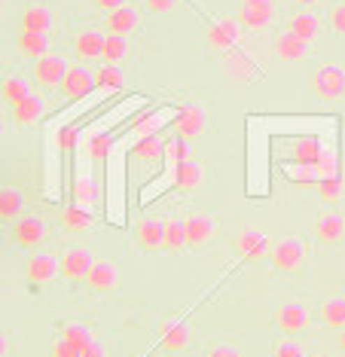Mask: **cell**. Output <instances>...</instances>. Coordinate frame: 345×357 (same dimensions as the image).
Returning <instances> with one entry per match:
<instances>
[{
	"label": "cell",
	"instance_id": "cell-10",
	"mask_svg": "<svg viewBox=\"0 0 345 357\" xmlns=\"http://www.w3.org/2000/svg\"><path fill=\"white\" fill-rule=\"evenodd\" d=\"M92 250H89L86 245H68V248H61V254H59V272H61V278L71 284V287H77V284H83L86 281V272H89V266H92Z\"/></svg>",
	"mask_w": 345,
	"mask_h": 357
},
{
	"label": "cell",
	"instance_id": "cell-33",
	"mask_svg": "<svg viewBox=\"0 0 345 357\" xmlns=\"http://www.w3.org/2000/svg\"><path fill=\"white\" fill-rule=\"evenodd\" d=\"M15 50H19L22 59H43L49 52V37L43 34H34V31H22L19 37H15Z\"/></svg>",
	"mask_w": 345,
	"mask_h": 357
},
{
	"label": "cell",
	"instance_id": "cell-47",
	"mask_svg": "<svg viewBox=\"0 0 345 357\" xmlns=\"http://www.w3.org/2000/svg\"><path fill=\"white\" fill-rule=\"evenodd\" d=\"M92 3H95V10L110 13V10H119V6H126L129 0H92Z\"/></svg>",
	"mask_w": 345,
	"mask_h": 357
},
{
	"label": "cell",
	"instance_id": "cell-23",
	"mask_svg": "<svg viewBox=\"0 0 345 357\" xmlns=\"http://www.w3.org/2000/svg\"><path fill=\"white\" fill-rule=\"evenodd\" d=\"M104 40H108V31L98 28V25H83L73 31V52L86 61H95L101 59V50H104Z\"/></svg>",
	"mask_w": 345,
	"mask_h": 357
},
{
	"label": "cell",
	"instance_id": "cell-6",
	"mask_svg": "<svg viewBox=\"0 0 345 357\" xmlns=\"http://www.w3.org/2000/svg\"><path fill=\"white\" fill-rule=\"evenodd\" d=\"M184 238H186V250H199L205 245H211L217 235V220L208 214V211H199V208H190L184 211Z\"/></svg>",
	"mask_w": 345,
	"mask_h": 357
},
{
	"label": "cell",
	"instance_id": "cell-20",
	"mask_svg": "<svg viewBox=\"0 0 345 357\" xmlns=\"http://www.w3.org/2000/svg\"><path fill=\"white\" fill-rule=\"evenodd\" d=\"M162 150H166V141H162L159 135L141 137V141H135V147H131V153H129V165L131 168H144V172H153L159 162H166Z\"/></svg>",
	"mask_w": 345,
	"mask_h": 357
},
{
	"label": "cell",
	"instance_id": "cell-28",
	"mask_svg": "<svg viewBox=\"0 0 345 357\" xmlns=\"http://www.w3.org/2000/svg\"><path fill=\"white\" fill-rule=\"evenodd\" d=\"M272 52H275V59L278 61H302V59H309V43H302V40H297L293 34H278L272 40Z\"/></svg>",
	"mask_w": 345,
	"mask_h": 357
},
{
	"label": "cell",
	"instance_id": "cell-42",
	"mask_svg": "<svg viewBox=\"0 0 345 357\" xmlns=\"http://www.w3.org/2000/svg\"><path fill=\"white\" fill-rule=\"evenodd\" d=\"M159 128H162V113H153V116H144L141 123L131 126V137H135V141H141V137L156 135Z\"/></svg>",
	"mask_w": 345,
	"mask_h": 357
},
{
	"label": "cell",
	"instance_id": "cell-44",
	"mask_svg": "<svg viewBox=\"0 0 345 357\" xmlns=\"http://www.w3.org/2000/svg\"><path fill=\"white\" fill-rule=\"evenodd\" d=\"M49 357H80V348H73L71 342H64L61 336H55L52 348H49Z\"/></svg>",
	"mask_w": 345,
	"mask_h": 357
},
{
	"label": "cell",
	"instance_id": "cell-4",
	"mask_svg": "<svg viewBox=\"0 0 345 357\" xmlns=\"http://www.w3.org/2000/svg\"><path fill=\"white\" fill-rule=\"evenodd\" d=\"M278 19V3L275 0H238L235 3V22L242 25V31L260 34L269 31Z\"/></svg>",
	"mask_w": 345,
	"mask_h": 357
},
{
	"label": "cell",
	"instance_id": "cell-19",
	"mask_svg": "<svg viewBox=\"0 0 345 357\" xmlns=\"http://www.w3.org/2000/svg\"><path fill=\"white\" fill-rule=\"evenodd\" d=\"M59 25V19H55V10L43 0H28L22 10V31H34V34H43L49 37Z\"/></svg>",
	"mask_w": 345,
	"mask_h": 357
},
{
	"label": "cell",
	"instance_id": "cell-24",
	"mask_svg": "<svg viewBox=\"0 0 345 357\" xmlns=\"http://www.w3.org/2000/svg\"><path fill=\"white\" fill-rule=\"evenodd\" d=\"M171 186H175L177 192H196V190H202L205 186V162H184V165L177 168L175 174H171Z\"/></svg>",
	"mask_w": 345,
	"mask_h": 357
},
{
	"label": "cell",
	"instance_id": "cell-14",
	"mask_svg": "<svg viewBox=\"0 0 345 357\" xmlns=\"http://www.w3.org/2000/svg\"><path fill=\"white\" fill-rule=\"evenodd\" d=\"M324 28H327V22L321 19L318 13H311V10H297V13H291L284 19V34H293L297 40H302V43H315L318 37L324 34Z\"/></svg>",
	"mask_w": 345,
	"mask_h": 357
},
{
	"label": "cell",
	"instance_id": "cell-26",
	"mask_svg": "<svg viewBox=\"0 0 345 357\" xmlns=\"http://www.w3.org/2000/svg\"><path fill=\"white\" fill-rule=\"evenodd\" d=\"M318 318H321V324L327 330L339 333L345 327V294H333L321 299V305H318Z\"/></svg>",
	"mask_w": 345,
	"mask_h": 357
},
{
	"label": "cell",
	"instance_id": "cell-49",
	"mask_svg": "<svg viewBox=\"0 0 345 357\" xmlns=\"http://www.w3.org/2000/svg\"><path fill=\"white\" fill-rule=\"evenodd\" d=\"M336 348H339V351L345 354V327H342L339 333H336Z\"/></svg>",
	"mask_w": 345,
	"mask_h": 357
},
{
	"label": "cell",
	"instance_id": "cell-5",
	"mask_svg": "<svg viewBox=\"0 0 345 357\" xmlns=\"http://www.w3.org/2000/svg\"><path fill=\"white\" fill-rule=\"evenodd\" d=\"M233 250L238 259H244V263H263V259H269V250H272V241H269V235L260 229V226H238V232L233 235Z\"/></svg>",
	"mask_w": 345,
	"mask_h": 357
},
{
	"label": "cell",
	"instance_id": "cell-45",
	"mask_svg": "<svg viewBox=\"0 0 345 357\" xmlns=\"http://www.w3.org/2000/svg\"><path fill=\"white\" fill-rule=\"evenodd\" d=\"M141 6L150 10L153 15H168V13H175L177 0H141Z\"/></svg>",
	"mask_w": 345,
	"mask_h": 357
},
{
	"label": "cell",
	"instance_id": "cell-18",
	"mask_svg": "<svg viewBox=\"0 0 345 357\" xmlns=\"http://www.w3.org/2000/svg\"><path fill=\"white\" fill-rule=\"evenodd\" d=\"M24 278L34 287H43V284H52L55 278H61L59 272V257H52L49 250H37L24 259Z\"/></svg>",
	"mask_w": 345,
	"mask_h": 357
},
{
	"label": "cell",
	"instance_id": "cell-39",
	"mask_svg": "<svg viewBox=\"0 0 345 357\" xmlns=\"http://www.w3.org/2000/svg\"><path fill=\"white\" fill-rule=\"evenodd\" d=\"M272 357H309V351L297 336H281L272 342Z\"/></svg>",
	"mask_w": 345,
	"mask_h": 357
},
{
	"label": "cell",
	"instance_id": "cell-1",
	"mask_svg": "<svg viewBox=\"0 0 345 357\" xmlns=\"http://www.w3.org/2000/svg\"><path fill=\"white\" fill-rule=\"evenodd\" d=\"M309 259V248L300 235H281V238L272 241V250H269V263L278 275H297L302 272Z\"/></svg>",
	"mask_w": 345,
	"mask_h": 357
},
{
	"label": "cell",
	"instance_id": "cell-27",
	"mask_svg": "<svg viewBox=\"0 0 345 357\" xmlns=\"http://www.w3.org/2000/svg\"><path fill=\"white\" fill-rule=\"evenodd\" d=\"M186 238H184V220L177 214H166L162 223V254H184Z\"/></svg>",
	"mask_w": 345,
	"mask_h": 357
},
{
	"label": "cell",
	"instance_id": "cell-3",
	"mask_svg": "<svg viewBox=\"0 0 345 357\" xmlns=\"http://www.w3.org/2000/svg\"><path fill=\"white\" fill-rule=\"evenodd\" d=\"M272 150L278 162H291V165H318V159H321V141L311 135L278 137Z\"/></svg>",
	"mask_w": 345,
	"mask_h": 357
},
{
	"label": "cell",
	"instance_id": "cell-29",
	"mask_svg": "<svg viewBox=\"0 0 345 357\" xmlns=\"http://www.w3.org/2000/svg\"><path fill=\"white\" fill-rule=\"evenodd\" d=\"M24 214V196L19 186H0V223H15Z\"/></svg>",
	"mask_w": 345,
	"mask_h": 357
},
{
	"label": "cell",
	"instance_id": "cell-38",
	"mask_svg": "<svg viewBox=\"0 0 345 357\" xmlns=\"http://www.w3.org/2000/svg\"><path fill=\"white\" fill-rule=\"evenodd\" d=\"M311 190H315V196L321 199L324 205H336V202H339V199L345 196L342 181H336V177H321V181L311 186Z\"/></svg>",
	"mask_w": 345,
	"mask_h": 357
},
{
	"label": "cell",
	"instance_id": "cell-25",
	"mask_svg": "<svg viewBox=\"0 0 345 357\" xmlns=\"http://www.w3.org/2000/svg\"><path fill=\"white\" fill-rule=\"evenodd\" d=\"M13 123L19 126V128H28V126H37L40 123V116H43V110H46V104L40 95L31 92L28 98H22L19 104H13Z\"/></svg>",
	"mask_w": 345,
	"mask_h": 357
},
{
	"label": "cell",
	"instance_id": "cell-48",
	"mask_svg": "<svg viewBox=\"0 0 345 357\" xmlns=\"http://www.w3.org/2000/svg\"><path fill=\"white\" fill-rule=\"evenodd\" d=\"M10 354V336H6V330H0V357Z\"/></svg>",
	"mask_w": 345,
	"mask_h": 357
},
{
	"label": "cell",
	"instance_id": "cell-2",
	"mask_svg": "<svg viewBox=\"0 0 345 357\" xmlns=\"http://www.w3.org/2000/svg\"><path fill=\"white\" fill-rule=\"evenodd\" d=\"M311 83V95L318 101H327V104H336V101H345V64H318L309 77Z\"/></svg>",
	"mask_w": 345,
	"mask_h": 357
},
{
	"label": "cell",
	"instance_id": "cell-50",
	"mask_svg": "<svg viewBox=\"0 0 345 357\" xmlns=\"http://www.w3.org/2000/svg\"><path fill=\"white\" fill-rule=\"evenodd\" d=\"M297 6H315V3H321V0H293Z\"/></svg>",
	"mask_w": 345,
	"mask_h": 357
},
{
	"label": "cell",
	"instance_id": "cell-16",
	"mask_svg": "<svg viewBox=\"0 0 345 357\" xmlns=\"http://www.w3.org/2000/svg\"><path fill=\"white\" fill-rule=\"evenodd\" d=\"M159 342L166 351H190L193 348V330L190 324H186L184 318H177V314H168V318L159 321Z\"/></svg>",
	"mask_w": 345,
	"mask_h": 357
},
{
	"label": "cell",
	"instance_id": "cell-7",
	"mask_svg": "<svg viewBox=\"0 0 345 357\" xmlns=\"http://www.w3.org/2000/svg\"><path fill=\"white\" fill-rule=\"evenodd\" d=\"M272 324L281 336H302L311 327V308L300 299H291V303H281L272 314Z\"/></svg>",
	"mask_w": 345,
	"mask_h": 357
},
{
	"label": "cell",
	"instance_id": "cell-51",
	"mask_svg": "<svg viewBox=\"0 0 345 357\" xmlns=\"http://www.w3.org/2000/svg\"><path fill=\"white\" fill-rule=\"evenodd\" d=\"M3 135H6V119L0 116V137H3Z\"/></svg>",
	"mask_w": 345,
	"mask_h": 357
},
{
	"label": "cell",
	"instance_id": "cell-8",
	"mask_svg": "<svg viewBox=\"0 0 345 357\" xmlns=\"http://www.w3.org/2000/svg\"><path fill=\"white\" fill-rule=\"evenodd\" d=\"M119 266L113 263L110 257H98L92 259V266H89V272H86V290L89 294H95V296H108V294H117L119 290Z\"/></svg>",
	"mask_w": 345,
	"mask_h": 357
},
{
	"label": "cell",
	"instance_id": "cell-15",
	"mask_svg": "<svg viewBox=\"0 0 345 357\" xmlns=\"http://www.w3.org/2000/svg\"><path fill=\"white\" fill-rule=\"evenodd\" d=\"M162 223L166 217L159 214H141L131 226V235H135V245L144 254H162Z\"/></svg>",
	"mask_w": 345,
	"mask_h": 357
},
{
	"label": "cell",
	"instance_id": "cell-41",
	"mask_svg": "<svg viewBox=\"0 0 345 357\" xmlns=\"http://www.w3.org/2000/svg\"><path fill=\"white\" fill-rule=\"evenodd\" d=\"M324 22H327V28H330V34L345 37V0H336Z\"/></svg>",
	"mask_w": 345,
	"mask_h": 357
},
{
	"label": "cell",
	"instance_id": "cell-37",
	"mask_svg": "<svg viewBox=\"0 0 345 357\" xmlns=\"http://www.w3.org/2000/svg\"><path fill=\"white\" fill-rule=\"evenodd\" d=\"M95 89L101 92H117V89L126 86V77H122V68H110V64H101V68L92 70Z\"/></svg>",
	"mask_w": 345,
	"mask_h": 357
},
{
	"label": "cell",
	"instance_id": "cell-22",
	"mask_svg": "<svg viewBox=\"0 0 345 357\" xmlns=\"http://www.w3.org/2000/svg\"><path fill=\"white\" fill-rule=\"evenodd\" d=\"M101 28L108 31V34H117V37L135 34V31L141 28V10H138L135 3H126V6H119V10L104 13Z\"/></svg>",
	"mask_w": 345,
	"mask_h": 357
},
{
	"label": "cell",
	"instance_id": "cell-17",
	"mask_svg": "<svg viewBox=\"0 0 345 357\" xmlns=\"http://www.w3.org/2000/svg\"><path fill=\"white\" fill-rule=\"evenodd\" d=\"M311 232H315V241L321 248H336L345 238V214H342L339 208L321 211V214L315 217V226H311Z\"/></svg>",
	"mask_w": 345,
	"mask_h": 357
},
{
	"label": "cell",
	"instance_id": "cell-13",
	"mask_svg": "<svg viewBox=\"0 0 345 357\" xmlns=\"http://www.w3.org/2000/svg\"><path fill=\"white\" fill-rule=\"evenodd\" d=\"M205 126H208V116H205L202 104H184L171 119V135L193 144L199 135H205Z\"/></svg>",
	"mask_w": 345,
	"mask_h": 357
},
{
	"label": "cell",
	"instance_id": "cell-12",
	"mask_svg": "<svg viewBox=\"0 0 345 357\" xmlns=\"http://www.w3.org/2000/svg\"><path fill=\"white\" fill-rule=\"evenodd\" d=\"M242 25L235 22V15H226V19H214L205 31V46L211 52H233L235 43L242 40Z\"/></svg>",
	"mask_w": 345,
	"mask_h": 357
},
{
	"label": "cell",
	"instance_id": "cell-40",
	"mask_svg": "<svg viewBox=\"0 0 345 357\" xmlns=\"http://www.w3.org/2000/svg\"><path fill=\"white\" fill-rule=\"evenodd\" d=\"M110 144H113V135L104 132V135H92L89 137V147H86V156L92 162H104L110 153Z\"/></svg>",
	"mask_w": 345,
	"mask_h": 357
},
{
	"label": "cell",
	"instance_id": "cell-11",
	"mask_svg": "<svg viewBox=\"0 0 345 357\" xmlns=\"http://www.w3.org/2000/svg\"><path fill=\"white\" fill-rule=\"evenodd\" d=\"M64 70H68V59L61 52H46L43 59L34 61L31 68V79L43 89V92H55L64 79Z\"/></svg>",
	"mask_w": 345,
	"mask_h": 357
},
{
	"label": "cell",
	"instance_id": "cell-34",
	"mask_svg": "<svg viewBox=\"0 0 345 357\" xmlns=\"http://www.w3.org/2000/svg\"><path fill=\"white\" fill-rule=\"evenodd\" d=\"M59 336L64 339V342H71L73 348H83L92 342V330H89V324H83V321H77V318H68V321H61L59 324Z\"/></svg>",
	"mask_w": 345,
	"mask_h": 357
},
{
	"label": "cell",
	"instance_id": "cell-35",
	"mask_svg": "<svg viewBox=\"0 0 345 357\" xmlns=\"http://www.w3.org/2000/svg\"><path fill=\"white\" fill-rule=\"evenodd\" d=\"M162 156H166V165H168V172L175 174L184 162H190V144L186 141H180V137H166V150H162Z\"/></svg>",
	"mask_w": 345,
	"mask_h": 357
},
{
	"label": "cell",
	"instance_id": "cell-21",
	"mask_svg": "<svg viewBox=\"0 0 345 357\" xmlns=\"http://www.w3.org/2000/svg\"><path fill=\"white\" fill-rule=\"evenodd\" d=\"M92 89H95L92 70L83 68V64H68V70H64V79H61V86H59L61 98L64 101H80V98H86Z\"/></svg>",
	"mask_w": 345,
	"mask_h": 357
},
{
	"label": "cell",
	"instance_id": "cell-32",
	"mask_svg": "<svg viewBox=\"0 0 345 357\" xmlns=\"http://www.w3.org/2000/svg\"><path fill=\"white\" fill-rule=\"evenodd\" d=\"M59 223H61L64 232H73V235H77V232H86V229H89V223H92V214L80 208L77 202H71V205H61Z\"/></svg>",
	"mask_w": 345,
	"mask_h": 357
},
{
	"label": "cell",
	"instance_id": "cell-9",
	"mask_svg": "<svg viewBox=\"0 0 345 357\" xmlns=\"http://www.w3.org/2000/svg\"><path fill=\"white\" fill-rule=\"evenodd\" d=\"M13 229H10V241L19 250H40L43 248V241H46V220L43 217H37V214H22L15 223H10Z\"/></svg>",
	"mask_w": 345,
	"mask_h": 357
},
{
	"label": "cell",
	"instance_id": "cell-46",
	"mask_svg": "<svg viewBox=\"0 0 345 357\" xmlns=\"http://www.w3.org/2000/svg\"><path fill=\"white\" fill-rule=\"evenodd\" d=\"M80 357H108V345H104L101 339L92 336V342H89L83 351H80Z\"/></svg>",
	"mask_w": 345,
	"mask_h": 357
},
{
	"label": "cell",
	"instance_id": "cell-43",
	"mask_svg": "<svg viewBox=\"0 0 345 357\" xmlns=\"http://www.w3.org/2000/svg\"><path fill=\"white\" fill-rule=\"evenodd\" d=\"M205 357H242V348L233 342H211L205 348Z\"/></svg>",
	"mask_w": 345,
	"mask_h": 357
},
{
	"label": "cell",
	"instance_id": "cell-36",
	"mask_svg": "<svg viewBox=\"0 0 345 357\" xmlns=\"http://www.w3.org/2000/svg\"><path fill=\"white\" fill-rule=\"evenodd\" d=\"M92 199H95L92 174H89V168H80V172H77V183H73V202H77L83 211L92 214Z\"/></svg>",
	"mask_w": 345,
	"mask_h": 357
},
{
	"label": "cell",
	"instance_id": "cell-30",
	"mask_svg": "<svg viewBox=\"0 0 345 357\" xmlns=\"http://www.w3.org/2000/svg\"><path fill=\"white\" fill-rule=\"evenodd\" d=\"M131 59V43L129 37H117V34H108L104 40V50H101V64H110V68H122Z\"/></svg>",
	"mask_w": 345,
	"mask_h": 357
},
{
	"label": "cell",
	"instance_id": "cell-31",
	"mask_svg": "<svg viewBox=\"0 0 345 357\" xmlns=\"http://www.w3.org/2000/svg\"><path fill=\"white\" fill-rule=\"evenodd\" d=\"M31 95V83H28V77L24 74H3V79H0V98H3L6 104H19L22 98H28Z\"/></svg>",
	"mask_w": 345,
	"mask_h": 357
}]
</instances>
